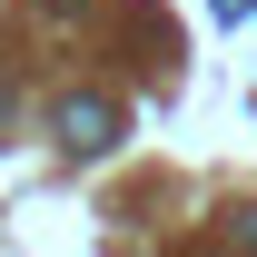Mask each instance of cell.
<instances>
[{"label": "cell", "instance_id": "cell-1", "mask_svg": "<svg viewBox=\"0 0 257 257\" xmlns=\"http://www.w3.org/2000/svg\"><path fill=\"white\" fill-rule=\"evenodd\" d=\"M60 139H69V149H109V139H119V109H109V99H89V89L60 99Z\"/></svg>", "mask_w": 257, "mask_h": 257}]
</instances>
